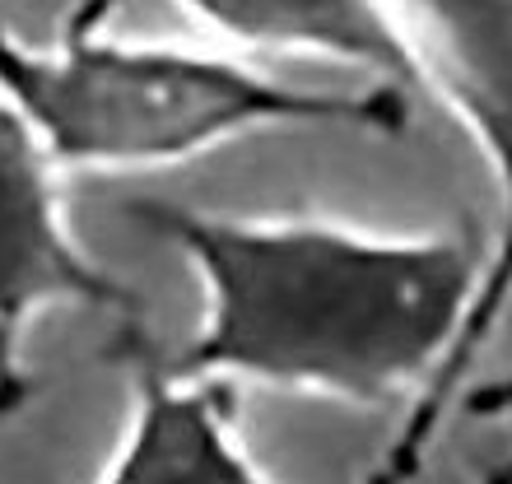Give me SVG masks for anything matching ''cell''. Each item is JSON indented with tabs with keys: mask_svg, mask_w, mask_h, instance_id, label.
Here are the masks:
<instances>
[{
	"mask_svg": "<svg viewBox=\"0 0 512 484\" xmlns=\"http://www.w3.org/2000/svg\"><path fill=\"white\" fill-rule=\"evenodd\" d=\"M122 215L205 280V322L163 373L252 377L350 405L415 401L471 308L480 261L457 233L373 238L322 219H224L163 196Z\"/></svg>",
	"mask_w": 512,
	"mask_h": 484,
	"instance_id": "1",
	"label": "cell"
},
{
	"mask_svg": "<svg viewBox=\"0 0 512 484\" xmlns=\"http://www.w3.org/2000/svg\"><path fill=\"white\" fill-rule=\"evenodd\" d=\"M108 10H75L52 52L0 28V98L33 126L52 168H154L256 126H350L387 140L410 131V98L396 89L326 94L270 80L229 52L122 47L103 38Z\"/></svg>",
	"mask_w": 512,
	"mask_h": 484,
	"instance_id": "2",
	"label": "cell"
},
{
	"mask_svg": "<svg viewBox=\"0 0 512 484\" xmlns=\"http://www.w3.org/2000/svg\"><path fill=\"white\" fill-rule=\"evenodd\" d=\"M401 19L419 56L424 94H438L494 168L499 233L480 261L471 308L452 350L429 387L410 401L401 429L382 447L364 484H419L447 419H457L461 396L471 391L475 363L494 350L503 322L512 317V0L401 5Z\"/></svg>",
	"mask_w": 512,
	"mask_h": 484,
	"instance_id": "3",
	"label": "cell"
},
{
	"mask_svg": "<svg viewBox=\"0 0 512 484\" xmlns=\"http://www.w3.org/2000/svg\"><path fill=\"white\" fill-rule=\"evenodd\" d=\"M52 173L33 126L0 98V419L19 415L38 396V382L19 359L33 312L84 303L140 322V298L70 242L56 215Z\"/></svg>",
	"mask_w": 512,
	"mask_h": 484,
	"instance_id": "4",
	"label": "cell"
},
{
	"mask_svg": "<svg viewBox=\"0 0 512 484\" xmlns=\"http://www.w3.org/2000/svg\"><path fill=\"white\" fill-rule=\"evenodd\" d=\"M112 359L131 377L135 410L98 484H270L238 443V387L229 377H168L140 322H122Z\"/></svg>",
	"mask_w": 512,
	"mask_h": 484,
	"instance_id": "5",
	"label": "cell"
},
{
	"mask_svg": "<svg viewBox=\"0 0 512 484\" xmlns=\"http://www.w3.org/2000/svg\"><path fill=\"white\" fill-rule=\"evenodd\" d=\"M187 19L238 52H308L368 70L378 89L424 94L419 56L405 33L401 5L368 0H191Z\"/></svg>",
	"mask_w": 512,
	"mask_h": 484,
	"instance_id": "6",
	"label": "cell"
},
{
	"mask_svg": "<svg viewBox=\"0 0 512 484\" xmlns=\"http://www.w3.org/2000/svg\"><path fill=\"white\" fill-rule=\"evenodd\" d=\"M457 415L466 419H512V368L485 382H471V391L461 396Z\"/></svg>",
	"mask_w": 512,
	"mask_h": 484,
	"instance_id": "7",
	"label": "cell"
},
{
	"mask_svg": "<svg viewBox=\"0 0 512 484\" xmlns=\"http://www.w3.org/2000/svg\"><path fill=\"white\" fill-rule=\"evenodd\" d=\"M485 484H512V457L494 461V466L485 471Z\"/></svg>",
	"mask_w": 512,
	"mask_h": 484,
	"instance_id": "8",
	"label": "cell"
}]
</instances>
